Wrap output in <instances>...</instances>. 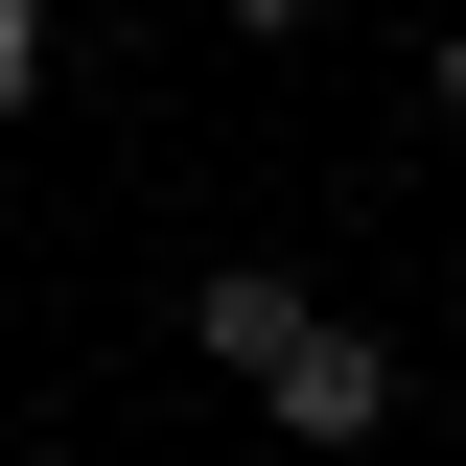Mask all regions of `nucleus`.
Segmentation results:
<instances>
[{"instance_id":"5","label":"nucleus","mask_w":466,"mask_h":466,"mask_svg":"<svg viewBox=\"0 0 466 466\" xmlns=\"http://www.w3.org/2000/svg\"><path fill=\"white\" fill-rule=\"evenodd\" d=\"M420 94H443V116H466V0H443V47H420Z\"/></svg>"},{"instance_id":"3","label":"nucleus","mask_w":466,"mask_h":466,"mask_svg":"<svg viewBox=\"0 0 466 466\" xmlns=\"http://www.w3.org/2000/svg\"><path fill=\"white\" fill-rule=\"evenodd\" d=\"M24 94H47V0H0V116H24Z\"/></svg>"},{"instance_id":"6","label":"nucleus","mask_w":466,"mask_h":466,"mask_svg":"<svg viewBox=\"0 0 466 466\" xmlns=\"http://www.w3.org/2000/svg\"><path fill=\"white\" fill-rule=\"evenodd\" d=\"M24 466H94V443H24Z\"/></svg>"},{"instance_id":"1","label":"nucleus","mask_w":466,"mask_h":466,"mask_svg":"<svg viewBox=\"0 0 466 466\" xmlns=\"http://www.w3.org/2000/svg\"><path fill=\"white\" fill-rule=\"evenodd\" d=\"M373 420H397V350H373V327L327 303V327H303L280 373H257V443H373Z\"/></svg>"},{"instance_id":"4","label":"nucleus","mask_w":466,"mask_h":466,"mask_svg":"<svg viewBox=\"0 0 466 466\" xmlns=\"http://www.w3.org/2000/svg\"><path fill=\"white\" fill-rule=\"evenodd\" d=\"M210 24H233V47H280V24H327V0H210Z\"/></svg>"},{"instance_id":"2","label":"nucleus","mask_w":466,"mask_h":466,"mask_svg":"<svg viewBox=\"0 0 466 466\" xmlns=\"http://www.w3.org/2000/svg\"><path fill=\"white\" fill-rule=\"evenodd\" d=\"M303 327H327V303H303V257H210V280H187V350H210L233 397H257V373H280Z\"/></svg>"}]
</instances>
